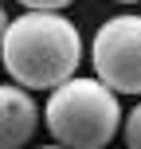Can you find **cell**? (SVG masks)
I'll use <instances>...</instances> for the list:
<instances>
[{
  "mask_svg": "<svg viewBox=\"0 0 141 149\" xmlns=\"http://www.w3.org/2000/svg\"><path fill=\"white\" fill-rule=\"evenodd\" d=\"M4 71L24 90H55L82 63V36L63 12H24L8 20L0 43Z\"/></svg>",
  "mask_w": 141,
  "mask_h": 149,
  "instance_id": "obj_1",
  "label": "cell"
},
{
  "mask_svg": "<svg viewBox=\"0 0 141 149\" xmlns=\"http://www.w3.org/2000/svg\"><path fill=\"white\" fill-rule=\"evenodd\" d=\"M43 118L51 137L63 149H106L122 126V106H118V94L106 90L98 79L74 74L51 90Z\"/></svg>",
  "mask_w": 141,
  "mask_h": 149,
  "instance_id": "obj_2",
  "label": "cell"
},
{
  "mask_svg": "<svg viewBox=\"0 0 141 149\" xmlns=\"http://www.w3.org/2000/svg\"><path fill=\"white\" fill-rule=\"evenodd\" d=\"M94 79L114 94H141V16L122 12L94 31Z\"/></svg>",
  "mask_w": 141,
  "mask_h": 149,
  "instance_id": "obj_3",
  "label": "cell"
},
{
  "mask_svg": "<svg viewBox=\"0 0 141 149\" xmlns=\"http://www.w3.org/2000/svg\"><path fill=\"white\" fill-rule=\"evenodd\" d=\"M39 126V106L24 86H0V149H20Z\"/></svg>",
  "mask_w": 141,
  "mask_h": 149,
  "instance_id": "obj_4",
  "label": "cell"
},
{
  "mask_svg": "<svg viewBox=\"0 0 141 149\" xmlns=\"http://www.w3.org/2000/svg\"><path fill=\"white\" fill-rule=\"evenodd\" d=\"M126 145L129 149H141V106H133L126 118Z\"/></svg>",
  "mask_w": 141,
  "mask_h": 149,
  "instance_id": "obj_5",
  "label": "cell"
},
{
  "mask_svg": "<svg viewBox=\"0 0 141 149\" xmlns=\"http://www.w3.org/2000/svg\"><path fill=\"white\" fill-rule=\"evenodd\" d=\"M16 4H24L28 12H59V8H67L71 0H16Z\"/></svg>",
  "mask_w": 141,
  "mask_h": 149,
  "instance_id": "obj_6",
  "label": "cell"
},
{
  "mask_svg": "<svg viewBox=\"0 0 141 149\" xmlns=\"http://www.w3.org/2000/svg\"><path fill=\"white\" fill-rule=\"evenodd\" d=\"M4 31H8V12L0 8V43H4Z\"/></svg>",
  "mask_w": 141,
  "mask_h": 149,
  "instance_id": "obj_7",
  "label": "cell"
},
{
  "mask_svg": "<svg viewBox=\"0 0 141 149\" xmlns=\"http://www.w3.org/2000/svg\"><path fill=\"white\" fill-rule=\"evenodd\" d=\"M39 149H63V145H39Z\"/></svg>",
  "mask_w": 141,
  "mask_h": 149,
  "instance_id": "obj_8",
  "label": "cell"
},
{
  "mask_svg": "<svg viewBox=\"0 0 141 149\" xmlns=\"http://www.w3.org/2000/svg\"><path fill=\"white\" fill-rule=\"evenodd\" d=\"M118 4H137V0H118Z\"/></svg>",
  "mask_w": 141,
  "mask_h": 149,
  "instance_id": "obj_9",
  "label": "cell"
}]
</instances>
